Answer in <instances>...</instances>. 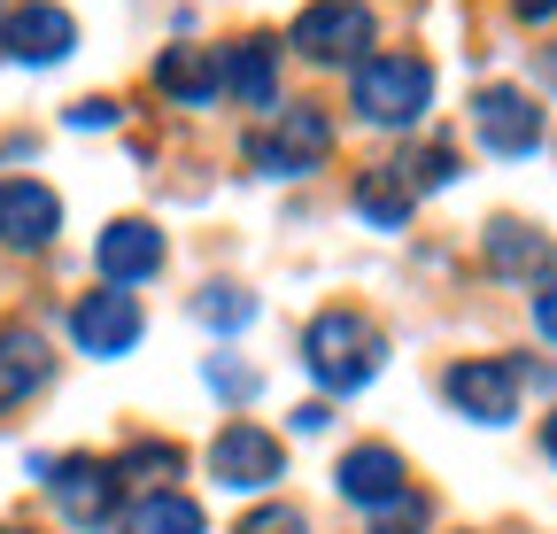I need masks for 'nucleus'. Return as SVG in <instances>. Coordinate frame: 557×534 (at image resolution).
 Here are the masks:
<instances>
[{
    "mask_svg": "<svg viewBox=\"0 0 557 534\" xmlns=\"http://www.w3.org/2000/svg\"><path fill=\"white\" fill-rule=\"evenodd\" d=\"M542 449H549V457H557V419H549V426H542Z\"/></svg>",
    "mask_w": 557,
    "mask_h": 534,
    "instance_id": "obj_30",
    "label": "nucleus"
},
{
    "mask_svg": "<svg viewBox=\"0 0 557 534\" xmlns=\"http://www.w3.org/2000/svg\"><path fill=\"white\" fill-rule=\"evenodd\" d=\"M278 464H287V457H278V442L263 426H225L218 449H209V481H218V488H271Z\"/></svg>",
    "mask_w": 557,
    "mask_h": 534,
    "instance_id": "obj_9",
    "label": "nucleus"
},
{
    "mask_svg": "<svg viewBox=\"0 0 557 534\" xmlns=\"http://www.w3.org/2000/svg\"><path fill=\"white\" fill-rule=\"evenodd\" d=\"M70 124H86V132H94V124H116V101H78V109H70Z\"/></svg>",
    "mask_w": 557,
    "mask_h": 534,
    "instance_id": "obj_27",
    "label": "nucleus"
},
{
    "mask_svg": "<svg viewBox=\"0 0 557 534\" xmlns=\"http://www.w3.org/2000/svg\"><path fill=\"white\" fill-rule=\"evenodd\" d=\"M534 325H542V341H557V280L534 295Z\"/></svg>",
    "mask_w": 557,
    "mask_h": 534,
    "instance_id": "obj_26",
    "label": "nucleus"
},
{
    "mask_svg": "<svg viewBox=\"0 0 557 534\" xmlns=\"http://www.w3.org/2000/svg\"><path fill=\"white\" fill-rule=\"evenodd\" d=\"M325 148H333V132L318 109H278L263 132H248V163L263 178H302V171H318Z\"/></svg>",
    "mask_w": 557,
    "mask_h": 534,
    "instance_id": "obj_4",
    "label": "nucleus"
},
{
    "mask_svg": "<svg viewBox=\"0 0 557 534\" xmlns=\"http://www.w3.org/2000/svg\"><path fill=\"white\" fill-rule=\"evenodd\" d=\"M372 534H426V496H395V504H380L372 511Z\"/></svg>",
    "mask_w": 557,
    "mask_h": 534,
    "instance_id": "obj_23",
    "label": "nucleus"
},
{
    "mask_svg": "<svg viewBox=\"0 0 557 534\" xmlns=\"http://www.w3.org/2000/svg\"><path fill=\"white\" fill-rule=\"evenodd\" d=\"M156 86L171 94V101H209L218 94V54H201V47H163V62H156Z\"/></svg>",
    "mask_w": 557,
    "mask_h": 534,
    "instance_id": "obj_18",
    "label": "nucleus"
},
{
    "mask_svg": "<svg viewBox=\"0 0 557 534\" xmlns=\"http://www.w3.org/2000/svg\"><path fill=\"white\" fill-rule=\"evenodd\" d=\"M240 534H310V519H302L295 504H263V511L240 519Z\"/></svg>",
    "mask_w": 557,
    "mask_h": 534,
    "instance_id": "obj_24",
    "label": "nucleus"
},
{
    "mask_svg": "<svg viewBox=\"0 0 557 534\" xmlns=\"http://www.w3.org/2000/svg\"><path fill=\"white\" fill-rule=\"evenodd\" d=\"M449 403L465 411V419H480V426H511L519 419V364L511 357H465V364H449Z\"/></svg>",
    "mask_w": 557,
    "mask_h": 534,
    "instance_id": "obj_5",
    "label": "nucleus"
},
{
    "mask_svg": "<svg viewBox=\"0 0 557 534\" xmlns=\"http://www.w3.org/2000/svg\"><path fill=\"white\" fill-rule=\"evenodd\" d=\"M511 9H519L527 24H549V16H557V0H511Z\"/></svg>",
    "mask_w": 557,
    "mask_h": 534,
    "instance_id": "obj_29",
    "label": "nucleus"
},
{
    "mask_svg": "<svg viewBox=\"0 0 557 534\" xmlns=\"http://www.w3.org/2000/svg\"><path fill=\"white\" fill-rule=\"evenodd\" d=\"M194 318H201V325H218V333H233V325H248V318H256V295L218 280V287H201V295H194Z\"/></svg>",
    "mask_w": 557,
    "mask_h": 534,
    "instance_id": "obj_22",
    "label": "nucleus"
},
{
    "mask_svg": "<svg viewBox=\"0 0 557 534\" xmlns=\"http://www.w3.org/2000/svg\"><path fill=\"white\" fill-rule=\"evenodd\" d=\"M318 426H333V411H325V403H302V411H295V434H318Z\"/></svg>",
    "mask_w": 557,
    "mask_h": 534,
    "instance_id": "obj_28",
    "label": "nucleus"
},
{
    "mask_svg": "<svg viewBox=\"0 0 557 534\" xmlns=\"http://www.w3.org/2000/svg\"><path fill=\"white\" fill-rule=\"evenodd\" d=\"M333 481H341V496H348V504L380 511V504H395V496H403V457H395L387 442H357V449L333 464Z\"/></svg>",
    "mask_w": 557,
    "mask_h": 534,
    "instance_id": "obj_13",
    "label": "nucleus"
},
{
    "mask_svg": "<svg viewBox=\"0 0 557 534\" xmlns=\"http://www.w3.org/2000/svg\"><path fill=\"white\" fill-rule=\"evenodd\" d=\"M302 364L318 372V387L357 395V387L380 380V364H387V333H380L364 310H325V318H310V333H302Z\"/></svg>",
    "mask_w": 557,
    "mask_h": 534,
    "instance_id": "obj_1",
    "label": "nucleus"
},
{
    "mask_svg": "<svg viewBox=\"0 0 557 534\" xmlns=\"http://www.w3.org/2000/svg\"><path fill=\"white\" fill-rule=\"evenodd\" d=\"M410 202H418V194L403 186V171H395V163L357 178V218H364V225H380V233H403V225H410Z\"/></svg>",
    "mask_w": 557,
    "mask_h": 534,
    "instance_id": "obj_17",
    "label": "nucleus"
},
{
    "mask_svg": "<svg viewBox=\"0 0 557 534\" xmlns=\"http://www.w3.org/2000/svg\"><path fill=\"white\" fill-rule=\"evenodd\" d=\"M47 372H54V357H47L39 333L32 325H0V411L24 403V395H39Z\"/></svg>",
    "mask_w": 557,
    "mask_h": 534,
    "instance_id": "obj_15",
    "label": "nucleus"
},
{
    "mask_svg": "<svg viewBox=\"0 0 557 534\" xmlns=\"http://www.w3.org/2000/svg\"><path fill=\"white\" fill-rule=\"evenodd\" d=\"M94 256H101L109 287H124V295H132L139 280H156V272H163V233H156L148 218H116V225L101 233V248H94Z\"/></svg>",
    "mask_w": 557,
    "mask_h": 534,
    "instance_id": "obj_11",
    "label": "nucleus"
},
{
    "mask_svg": "<svg viewBox=\"0 0 557 534\" xmlns=\"http://www.w3.org/2000/svg\"><path fill=\"white\" fill-rule=\"evenodd\" d=\"M426 101H434V62H426V54H372V62H357L348 109H357L364 124L403 132V124L426 116Z\"/></svg>",
    "mask_w": 557,
    "mask_h": 534,
    "instance_id": "obj_2",
    "label": "nucleus"
},
{
    "mask_svg": "<svg viewBox=\"0 0 557 534\" xmlns=\"http://www.w3.org/2000/svg\"><path fill=\"white\" fill-rule=\"evenodd\" d=\"M171 473H186V449H178V442H132V449L116 457V488H132V481H171Z\"/></svg>",
    "mask_w": 557,
    "mask_h": 534,
    "instance_id": "obj_20",
    "label": "nucleus"
},
{
    "mask_svg": "<svg viewBox=\"0 0 557 534\" xmlns=\"http://www.w3.org/2000/svg\"><path fill=\"white\" fill-rule=\"evenodd\" d=\"M209 387H225V395H248L256 380H248L240 364H225V357H218V364H209Z\"/></svg>",
    "mask_w": 557,
    "mask_h": 534,
    "instance_id": "obj_25",
    "label": "nucleus"
},
{
    "mask_svg": "<svg viewBox=\"0 0 557 534\" xmlns=\"http://www.w3.org/2000/svg\"><path fill=\"white\" fill-rule=\"evenodd\" d=\"M472 124H480L487 156H534V148H542V109H534L519 86H487V94L472 101Z\"/></svg>",
    "mask_w": 557,
    "mask_h": 534,
    "instance_id": "obj_6",
    "label": "nucleus"
},
{
    "mask_svg": "<svg viewBox=\"0 0 557 534\" xmlns=\"http://www.w3.org/2000/svg\"><path fill=\"white\" fill-rule=\"evenodd\" d=\"M0 534H24V526H0Z\"/></svg>",
    "mask_w": 557,
    "mask_h": 534,
    "instance_id": "obj_31",
    "label": "nucleus"
},
{
    "mask_svg": "<svg viewBox=\"0 0 557 534\" xmlns=\"http://www.w3.org/2000/svg\"><path fill=\"white\" fill-rule=\"evenodd\" d=\"M124 534H201V504H194V496L156 488V496H139V504H132Z\"/></svg>",
    "mask_w": 557,
    "mask_h": 534,
    "instance_id": "obj_19",
    "label": "nucleus"
},
{
    "mask_svg": "<svg viewBox=\"0 0 557 534\" xmlns=\"http://www.w3.org/2000/svg\"><path fill=\"white\" fill-rule=\"evenodd\" d=\"M395 171H403V186H410V194H426V186H449V178H457V148H449V140H426V148H410Z\"/></svg>",
    "mask_w": 557,
    "mask_h": 534,
    "instance_id": "obj_21",
    "label": "nucleus"
},
{
    "mask_svg": "<svg viewBox=\"0 0 557 534\" xmlns=\"http://www.w3.org/2000/svg\"><path fill=\"white\" fill-rule=\"evenodd\" d=\"M372 39H380V24L364 0H310L295 16V47L310 62H372Z\"/></svg>",
    "mask_w": 557,
    "mask_h": 534,
    "instance_id": "obj_3",
    "label": "nucleus"
},
{
    "mask_svg": "<svg viewBox=\"0 0 557 534\" xmlns=\"http://www.w3.org/2000/svg\"><path fill=\"white\" fill-rule=\"evenodd\" d=\"M487 263H496L504 280H542L557 263V248H549V233H534L519 218H496V225H487Z\"/></svg>",
    "mask_w": 557,
    "mask_h": 534,
    "instance_id": "obj_16",
    "label": "nucleus"
},
{
    "mask_svg": "<svg viewBox=\"0 0 557 534\" xmlns=\"http://www.w3.org/2000/svg\"><path fill=\"white\" fill-rule=\"evenodd\" d=\"M116 464H101V457H70V464H54V504H62V519L70 526H109V511H116Z\"/></svg>",
    "mask_w": 557,
    "mask_h": 534,
    "instance_id": "obj_10",
    "label": "nucleus"
},
{
    "mask_svg": "<svg viewBox=\"0 0 557 534\" xmlns=\"http://www.w3.org/2000/svg\"><path fill=\"white\" fill-rule=\"evenodd\" d=\"M62 233V202L39 178H0V248H47Z\"/></svg>",
    "mask_w": 557,
    "mask_h": 534,
    "instance_id": "obj_7",
    "label": "nucleus"
},
{
    "mask_svg": "<svg viewBox=\"0 0 557 534\" xmlns=\"http://www.w3.org/2000/svg\"><path fill=\"white\" fill-rule=\"evenodd\" d=\"M218 94L240 101V109H263V101L278 94V54H271V39H233V47H218Z\"/></svg>",
    "mask_w": 557,
    "mask_h": 534,
    "instance_id": "obj_14",
    "label": "nucleus"
},
{
    "mask_svg": "<svg viewBox=\"0 0 557 534\" xmlns=\"http://www.w3.org/2000/svg\"><path fill=\"white\" fill-rule=\"evenodd\" d=\"M0 47H9L16 62H62L70 47H78V24H70V9H54V0H32V9H16L9 24H0Z\"/></svg>",
    "mask_w": 557,
    "mask_h": 534,
    "instance_id": "obj_12",
    "label": "nucleus"
},
{
    "mask_svg": "<svg viewBox=\"0 0 557 534\" xmlns=\"http://www.w3.org/2000/svg\"><path fill=\"white\" fill-rule=\"evenodd\" d=\"M70 341H78L86 357H124V349L139 341V302H132L124 287L86 295L78 310H70Z\"/></svg>",
    "mask_w": 557,
    "mask_h": 534,
    "instance_id": "obj_8",
    "label": "nucleus"
}]
</instances>
